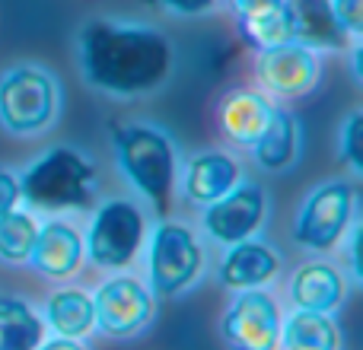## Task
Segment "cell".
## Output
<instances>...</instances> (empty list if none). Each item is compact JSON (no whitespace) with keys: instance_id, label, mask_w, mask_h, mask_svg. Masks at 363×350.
<instances>
[{"instance_id":"cell-19","label":"cell","mask_w":363,"mask_h":350,"mask_svg":"<svg viewBox=\"0 0 363 350\" xmlns=\"http://www.w3.org/2000/svg\"><path fill=\"white\" fill-rule=\"evenodd\" d=\"M284 350H341V328L328 312L296 309L281 325Z\"/></svg>"},{"instance_id":"cell-28","label":"cell","mask_w":363,"mask_h":350,"mask_svg":"<svg viewBox=\"0 0 363 350\" xmlns=\"http://www.w3.org/2000/svg\"><path fill=\"white\" fill-rule=\"evenodd\" d=\"M35 350H86V347L77 344V338H61V334H57L55 341H42Z\"/></svg>"},{"instance_id":"cell-7","label":"cell","mask_w":363,"mask_h":350,"mask_svg":"<svg viewBox=\"0 0 363 350\" xmlns=\"http://www.w3.org/2000/svg\"><path fill=\"white\" fill-rule=\"evenodd\" d=\"M354 188L347 181L319 185L296 213L294 239L309 252H332L354 220Z\"/></svg>"},{"instance_id":"cell-25","label":"cell","mask_w":363,"mask_h":350,"mask_svg":"<svg viewBox=\"0 0 363 350\" xmlns=\"http://www.w3.org/2000/svg\"><path fill=\"white\" fill-rule=\"evenodd\" d=\"M230 6L239 23H245V19H258V16L284 10V0H230Z\"/></svg>"},{"instance_id":"cell-2","label":"cell","mask_w":363,"mask_h":350,"mask_svg":"<svg viewBox=\"0 0 363 350\" xmlns=\"http://www.w3.org/2000/svg\"><path fill=\"white\" fill-rule=\"evenodd\" d=\"M19 194L35 210H83L96 198V166L74 147H55L23 172Z\"/></svg>"},{"instance_id":"cell-16","label":"cell","mask_w":363,"mask_h":350,"mask_svg":"<svg viewBox=\"0 0 363 350\" xmlns=\"http://www.w3.org/2000/svg\"><path fill=\"white\" fill-rule=\"evenodd\" d=\"M239 181V163L230 153L207 150L188 163L185 169V198L191 204H211V201L223 198L233 185Z\"/></svg>"},{"instance_id":"cell-15","label":"cell","mask_w":363,"mask_h":350,"mask_svg":"<svg viewBox=\"0 0 363 350\" xmlns=\"http://www.w3.org/2000/svg\"><path fill=\"white\" fill-rule=\"evenodd\" d=\"M345 293L347 287L341 271L325 261L303 264L290 281V300L296 309H306V312H335L345 303Z\"/></svg>"},{"instance_id":"cell-11","label":"cell","mask_w":363,"mask_h":350,"mask_svg":"<svg viewBox=\"0 0 363 350\" xmlns=\"http://www.w3.org/2000/svg\"><path fill=\"white\" fill-rule=\"evenodd\" d=\"M258 77L277 96H303L319 83V57L296 42L274 45L258 57Z\"/></svg>"},{"instance_id":"cell-4","label":"cell","mask_w":363,"mask_h":350,"mask_svg":"<svg viewBox=\"0 0 363 350\" xmlns=\"http://www.w3.org/2000/svg\"><path fill=\"white\" fill-rule=\"evenodd\" d=\"M61 86L42 67H13L0 77V125L16 137H32L57 118Z\"/></svg>"},{"instance_id":"cell-6","label":"cell","mask_w":363,"mask_h":350,"mask_svg":"<svg viewBox=\"0 0 363 350\" xmlns=\"http://www.w3.org/2000/svg\"><path fill=\"white\" fill-rule=\"evenodd\" d=\"M144 245V213L131 201H106L86 232V255L96 268H128Z\"/></svg>"},{"instance_id":"cell-13","label":"cell","mask_w":363,"mask_h":350,"mask_svg":"<svg viewBox=\"0 0 363 350\" xmlns=\"http://www.w3.org/2000/svg\"><path fill=\"white\" fill-rule=\"evenodd\" d=\"M29 261L38 274L45 277H70L83 261V239L64 220H48L45 226H38L35 245L29 252Z\"/></svg>"},{"instance_id":"cell-23","label":"cell","mask_w":363,"mask_h":350,"mask_svg":"<svg viewBox=\"0 0 363 350\" xmlns=\"http://www.w3.org/2000/svg\"><path fill=\"white\" fill-rule=\"evenodd\" d=\"M360 140H363V115L351 112L341 128V153L351 163L354 172H363V153H360Z\"/></svg>"},{"instance_id":"cell-24","label":"cell","mask_w":363,"mask_h":350,"mask_svg":"<svg viewBox=\"0 0 363 350\" xmlns=\"http://www.w3.org/2000/svg\"><path fill=\"white\" fill-rule=\"evenodd\" d=\"M338 16V23L345 26V32L351 38H357L363 32V0H328Z\"/></svg>"},{"instance_id":"cell-21","label":"cell","mask_w":363,"mask_h":350,"mask_svg":"<svg viewBox=\"0 0 363 350\" xmlns=\"http://www.w3.org/2000/svg\"><path fill=\"white\" fill-rule=\"evenodd\" d=\"M42 322L23 300H0V350H35L42 344Z\"/></svg>"},{"instance_id":"cell-20","label":"cell","mask_w":363,"mask_h":350,"mask_svg":"<svg viewBox=\"0 0 363 350\" xmlns=\"http://www.w3.org/2000/svg\"><path fill=\"white\" fill-rule=\"evenodd\" d=\"M45 315L61 338H83L96 328L93 296H86L83 290H57L45 306Z\"/></svg>"},{"instance_id":"cell-18","label":"cell","mask_w":363,"mask_h":350,"mask_svg":"<svg viewBox=\"0 0 363 350\" xmlns=\"http://www.w3.org/2000/svg\"><path fill=\"white\" fill-rule=\"evenodd\" d=\"M252 150H255V159L262 169H290L296 163V153H300V125H296V118L284 108H271L268 125H264L262 137L252 144Z\"/></svg>"},{"instance_id":"cell-17","label":"cell","mask_w":363,"mask_h":350,"mask_svg":"<svg viewBox=\"0 0 363 350\" xmlns=\"http://www.w3.org/2000/svg\"><path fill=\"white\" fill-rule=\"evenodd\" d=\"M271 102L262 93H252V89H239L220 108V128L223 134L239 147H252L262 137L264 125L271 118Z\"/></svg>"},{"instance_id":"cell-26","label":"cell","mask_w":363,"mask_h":350,"mask_svg":"<svg viewBox=\"0 0 363 350\" xmlns=\"http://www.w3.org/2000/svg\"><path fill=\"white\" fill-rule=\"evenodd\" d=\"M19 198H23V194H19V179L0 169V217L10 213V210H16Z\"/></svg>"},{"instance_id":"cell-22","label":"cell","mask_w":363,"mask_h":350,"mask_svg":"<svg viewBox=\"0 0 363 350\" xmlns=\"http://www.w3.org/2000/svg\"><path fill=\"white\" fill-rule=\"evenodd\" d=\"M35 232H38L35 217L19 210L4 213L0 217V258L13 264L29 261V252L35 245Z\"/></svg>"},{"instance_id":"cell-5","label":"cell","mask_w":363,"mask_h":350,"mask_svg":"<svg viewBox=\"0 0 363 350\" xmlns=\"http://www.w3.org/2000/svg\"><path fill=\"white\" fill-rule=\"evenodd\" d=\"M204 249L182 223H160L150 239V290L157 296H179L198 281Z\"/></svg>"},{"instance_id":"cell-27","label":"cell","mask_w":363,"mask_h":350,"mask_svg":"<svg viewBox=\"0 0 363 350\" xmlns=\"http://www.w3.org/2000/svg\"><path fill=\"white\" fill-rule=\"evenodd\" d=\"M160 4L169 13H179V16H201V13H207L217 0H160Z\"/></svg>"},{"instance_id":"cell-10","label":"cell","mask_w":363,"mask_h":350,"mask_svg":"<svg viewBox=\"0 0 363 350\" xmlns=\"http://www.w3.org/2000/svg\"><path fill=\"white\" fill-rule=\"evenodd\" d=\"M264 210H268V198L258 185L245 181V185H233L223 198L211 201L204 210V230L211 232V239L223 245L242 242L258 232V226L264 223Z\"/></svg>"},{"instance_id":"cell-12","label":"cell","mask_w":363,"mask_h":350,"mask_svg":"<svg viewBox=\"0 0 363 350\" xmlns=\"http://www.w3.org/2000/svg\"><path fill=\"white\" fill-rule=\"evenodd\" d=\"M284 19L290 42L309 51H341L351 38L328 0H284Z\"/></svg>"},{"instance_id":"cell-9","label":"cell","mask_w":363,"mask_h":350,"mask_svg":"<svg viewBox=\"0 0 363 350\" xmlns=\"http://www.w3.org/2000/svg\"><path fill=\"white\" fill-rule=\"evenodd\" d=\"M281 309L264 290H245L223 315V341L230 350H277L281 347Z\"/></svg>"},{"instance_id":"cell-3","label":"cell","mask_w":363,"mask_h":350,"mask_svg":"<svg viewBox=\"0 0 363 350\" xmlns=\"http://www.w3.org/2000/svg\"><path fill=\"white\" fill-rule=\"evenodd\" d=\"M115 153L125 179L157 207L169 213V198L176 188V150L160 128L128 125L115 131Z\"/></svg>"},{"instance_id":"cell-14","label":"cell","mask_w":363,"mask_h":350,"mask_svg":"<svg viewBox=\"0 0 363 350\" xmlns=\"http://www.w3.org/2000/svg\"><path fill=\"white\" fill-rule=\"evenodd\" d=\"M277 271H281V258L271 245L242 239V242H233L226 252L220 264V283L230 290H252L274 281Z\"/></svg>"},{"instance_id":"cell-8","label":"cell","mask_w":363,"mask_h":350,"mask_svg":"<svg viewBox=\"0 0 363 350\" xmlns=\"http://www.w3.org/2000/svg\"><path fill=\"white\" fill-rule=\"evenodd\" d=\"M153 293L134 277H115L93 296L96 325L108 338H134L153 322Z\"/></svg>"},{"instance_id":"cell-1","label":"cell","mask_w":363,"mask_h":350,"mask_svg":"<svg viewBox=\"0 0 363 350\" xmlns=\"http://www.w3.org/2000/svg\"><path fill=\"white\" fill-rule=\"evenodd\" d=\"M80 70L99 93L147 96L172 74V45L153 26L93 19L77 32Z\"/></svg>"}]
</instances>
